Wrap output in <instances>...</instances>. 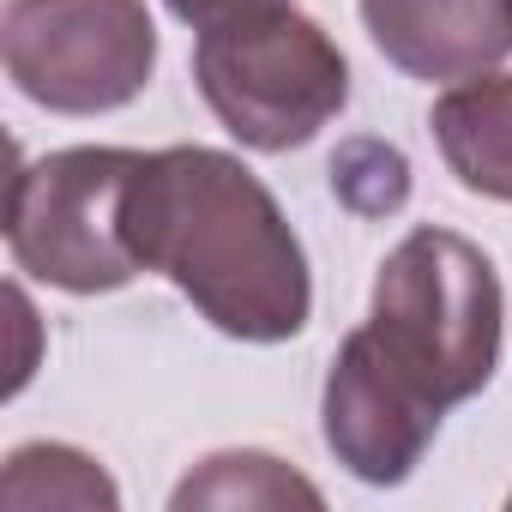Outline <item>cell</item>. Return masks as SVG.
<instances>
[{
	"label": "cell",
	"instance_id": "cell-4",
	"mask_svg": "<svg viewBox=\"0 0 512 512\" xmlns=\"http://www.w3.org/2000/svg\"><path fill=\"white\" fill-rule=\"evenodd\" d=\"M145 151L73 145L13 169L7 187V247L19 272L67 296H103L133 284V175Z\"/></svg>",
	"mask_w": 512,
	"mask_h": 512
},
{
	"label": "cell",
	"instance_id": "cell-7",
	"mask_svg": "<svg viewBox=\"0 0 512 512\" xmlns=\"http://www.w3.org/2000/svg\"><path fill=\"white\" fill-rule=\"evenodd\" d=\"M374 49L428 85L494 73L512 55V0H362Z\"/></svg>",
	"mask_w": 512,
	"mask_h": 512
},
{
	"label": "cell",
	"instance_id": "cell-6",
	"mask_svg": "<svg viewBox=\"0 0 512 512\" xmlns=\"http://www.w3.org/2000/svg\"><path fill=\"white\" fill-rule=\"evenodd\" d=\"M320 416H326L332 458L356 482H374V488H398L422 464V452L434 446V434H440V410L422 404L410 386H398L374 362V350L362 344V332H350L338 344Z\"/></svg>",
	"mask_w": 512,
	"mask_h": 512
},
{
	"label": "cell",
	"instance_id": "cell-9",
	"mask_svg": "<svg viewBox=\"0 0 512 512\" xmlns=\"http://www.w3.org/2000/svg\"><path fill=\"white\" fill-rule=\"evenodd\" d=\"M169 506H326V494L272 452H217L175 488Z\"/></svg>",
	"mask_w": 512,
	"mask_h": 512
},
{
	"label": "cell",
	"instance_id": "cell-2",
	"mask_svg": "<svg viewBox=\"0 0 512 512\" xmlns=\"http://www.w3.org/2000/svg\"><path fill=\"white\" fill-rule=\"evenodd\" d=\"M506 296L494 260L458 229H410L374 278V308L356 326L374 362L440 416L476 398L500 368Z\"/></svg>",
	"mask_w": 512,
	"mask_h": 512
},
{
	"label": "cell",
	"instance_id": "cell-1",
	"mask_svg": "<svg viewBox=\"0 0 512 512\" xmlns=\"http://www.w3.org/2000/svg\"><path fill=\"white\" fill-rule=\"evenodd\" d=\"M133 247L223 338L284 344L314 314L308 253L241 157L211 145L145 151L133 175Z\"/></svg>",
	"mask_w": 512,
	"mask_h": 512
},
{
	"label": "cell",
	"instance_id": "cell-3",
	"mask_svg": "<svg viewBox=\"0 0 512 512\" xmlns=\"http://www.w3.org/2000/svg\"><path fill=\"white\" fill-rule=\"evenodd\" d=\"M193 85L247 151L278 157L338 121L350 103V61L308 13L278 0L199 31Z\"/></svg>",
	"mask_w": 512,
	"mask_h": 512
},
{
	"label": "cell",
	"instance_id": "cell-8",
	"mask_svg": "<svg viewBox=\"0 0 512 512\" xmlns=\"http://www.w3.org/2000/svg\"><path fill=\"white\" fill-rule=\"evenodd\" d=\"M428 127L458 187L512 205V73L458 79L434 103Z\"/></svg>",
	"mask_w": 512,
	"mask_h": 512
},
{
	"label": "cell",
	"instance_id": "cell-10",
	"mask_svg": "<svg viewBox=\"0 0 512 512\" xmlns=\"http://www.w3.org/2000/svg\"><path fill=\"white\" fill-rule=\"evenodd\" d=\"M0 506L7 512H37V506H121V488L97 470V458L37 440L19 446L7 458V476H0Z\"/></svg>",
	"mask_w": 512,
	"mask_h": 512
},
{
	"label": "cell",
	"instance_id": "cell-5",
	"mask_svg": "<svg viewBox=\"0 0 512 512\" xmlns=\"http://www.w3.org/2000/svg\"><path fill=\"white\" fill-rule=\"evenodd\" d=\"M0 61L49 115H109L151 85L157 25L145 0H7Z\"/></svg>",
	"mask_w": 512,
	"mask_h": 512
},
{
	"label": "cell",
	"instance_id": "cell-11",
	"mask_svg": "<svg viewBox=\"0 0 512 512\" xmlns=\"http://www.w3.org/2000/svg\"><path fill=\"white\" fill-rule=\"evenodd\" d=\"M163 7H169L181 25L205 31V25H217V19H235V13H253V7H278V0H163Z\"/></svg>",
	"mask_w": 512,
	"mask_h": 512
}]
</instances>
